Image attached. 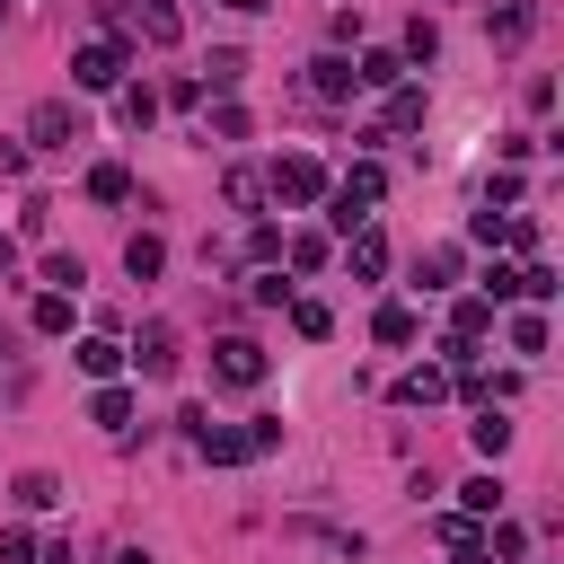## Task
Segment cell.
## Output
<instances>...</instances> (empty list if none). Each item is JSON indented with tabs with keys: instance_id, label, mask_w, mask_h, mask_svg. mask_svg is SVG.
I'll list each match as a JSON object with an SVG mask.
<instances>
[{
	"instance_id": "1",
	"label": "cell",
	"mask_w": 564,
	"mask_h": 564,
	"mask_svg": "<svg viewBox=\"0 0 564 564\" xmlns=\"http://www.w3.org/2000/svg\"><path fill=\"white\" fill-rule=\"evenodd\" d=\"M194 449H203V467H256V458L282 449V414H256V423H203Z\"/></svg>"
},
{
	"instance_id": "2",
	"label": "cell",
	"mask_w": 564,
	"mask_h": 564,
	"mask_svg": "<svg viewBox=\"0 0 564 564\" xmlns=\"http://www.w3.org/2000/svg\"><path fill=\"white\" fill-rule=\"evenodd\" d=\"M326 159H308V150H282L273 167H264V194L282 203V212H308V203H326Z\"/></svg>"
},
{
	"instance_id": "3",
	"label": "cell",
	"mask_w": 564,
	"mask_h": 564,
	"mask_svg": "<svg viewBox=\"0 0 564 564\" xmlns=\"http://www.w3.org/2000/svg\"><path fill=\"white\" fill-rule=\"evenodd\" d=\"M123 70H132V35H88L70 53V88H123Z\"/></svg>"
},
{
	"instance_id": "4",
	"label": "cell",
	"mask_w": 564,
	"mask_h": 564,
	"mask_svg": "<svg viewBox=\"0 0 564 564\" xmlns=\"http://www.w3.org/2000/svg\"><path fill=\"white\" fill-rule=\"evenodd\" d=\"M70 141H88V115L70 97H35L26 106V150H70Z\"/></svg>"
},
{
	"instance_id": "5",
	"label": "cell",
	"mask_w": 564,
	"mask_h": 564,
	"mask_svg": "<svg viewBox=\"0 0 564 564\" xmlns=\"http://www.w3.org/2000/svg\"><path fill=\"white\" fill-rule=\"evenodd\" d=\"M123 361H132L141 379H176V326H167V317H150V326L123 344Z\"/></svg>"
},
{
	"instance_id": "6",
	"label": "cell",
	"mask_w": 564,
	"mask_h": 564,
	"mask_svg": "<svg viewBox=\"0 0 564 564\" xmlns=\"http://www.w3.org/2000/svg\"><path fill=\"white\" fill-rule=\"evenodd\" d=\"M212 379H220V388H264V344L220 335V344H212Z\"/></svg>"
},
{
	"instance_id": "7",
	"label": "cell",
	"mask_w": 564,
	"mask_h": 564,
	"mask_svg": "<svg viewBox=\"0 0 564 564\" xmlns=\"http://www.w3.org/2000/svg\"><path fill=\"white\" fill-rule=\"evenodd\" d=\"M123 26H132L141 44H176V35H185V18H176V0H123Z\"/></svg>"
},
{
	"instance_id": "8",
	"label": "cell",
	"mask_w": 564,
	"mask_h": 564,
	"mask_svg": "<svg viewBox=\"0 0 564 564\" xmlns=\"http://www.w3.org/2000/svg\"><path fill=\"white\" fill-rule=\"evenodd\" d=\"M308 88H317L326 106H344V97H361V79H352V62H344V53H317V62H308Z\"/></svg>"
},
{
	"instance_id": "9",
	"label": "cell",
	"mask_w": 564,
	"mask_h": 564,
	"mask_svg": "<svg viewBox=\"0 0 564 564\" xmlns=\"http://www.w3.org/2000/svg\"><path fill=\"white\" fill-rule=\"evenodd\" d=\"M414 123H423V88H414V79H397V88H388V106H379V132H370V141L414 132Z\"/></svg>"
},
{
	"instance_id": "10",
	"label": "cell",
	"mask_w": 564,
	"mask_h": 564,
	"mask_svg": "<svg viewBox=\"0 0 564 564\" xmlns=\"http://www.w3.org/2000/svg\"><path fill=\"white\" fill-rule=\"evenodd\" d=\"M123 273H132V282H159V273H167V238H159V229H132V238H123Z\"/></svg>"
},
{
	"instance_id": "11",
	"label": "cell",
	"mask_w": 564,
	"mask_h": 564,
	"mask_svg": "<svg viewBox=\"0 0 564 564\" xmlns=\"http://www.w3.org/2000/svg\"><path fill=\"white\" fill-rule=\"evenodd\" d=\"M70 361H79L97 388H106V379H123V344H115V335H79V344H70Z\"/></svg>"
},
{
	"instance_id": "12",
	"label": "cell",
	"mask_w": 564,
	"mask_h": 564,
	"mask_svg": "<svg viewBox=\"0 0 564 564\" xmlns=\"http://www.w3.org/2000/svg\"><path fill=\"white\" fill-rule=\"evenodd\" d=\"M529 26H538V0H502V9L485 18V35H494L502 53H511V44H529Z\"/></svg>"
},
{
	"instance_id": "13",
	"label": "cell",
	"mask_w": 564,
	"mask_h": 564,
	"mask_svg": "<svg viewBox=\"0 0 564 564\" xmlns=\"http://www.w3.org/2000/svg\"><path fill=\"white\" fill-rule=\"evenodd\" d=\"M70 317H79L70 291H35V300H26V326H35V335H70Z\"/></svg>"
},
{
	"instance_id": "14",
	"label": "cell",
	"mask_w": 564,
	"mask_h": 564,
	"mask_svg": "<svg viewBox=\"0 0 564 564\" xmlns=\"http://www.w3.org/2000/svg\"><path fill=\"white\" fill-rule=\"evenodd\" d=\"M370 335H379V344H388V352H405V344H414V335H423V317H414V308H405V300H379V317H370Z\"/></svg>"
},
{
	"instance_id": "15",
	"label": "cell",
	"mask_w": 564,
	"mask_h": 564,
	"mask_svg": "<svg viewBox=\"0 0 564 564\" xmlns=\"http://www.w3.org/2000/svg\"><path fill=\"white\" fill-rule=\"evenodd\" d=\"M441 397H449V370H441V361H414V370L397 379V405H441Z\"/></svg>"
},
{
	"instance_id": "16",
	"label": "cell",
	"mask_w": 564,
	"mask_h": 564,
	"mask_svg": "<svg viewBox=\"0 0 564 564\" xmlns=\"http://www.w3.org/2000/svg\"><path fill=\"white\" fill-rule=\"evenodd\" d=\"M88 423H97V432H132V388H115V379H106V388L88 397Z\"/></svg>"
},
{
	"instance_id": "17",
	"label": "cell",
	"mask_w": 564,
	"mask_h": 564,
	"mask_svg": "<svg viewBox=\"0 0 564 564\" xmlns=\"http://www.w3.org/2000/svg\"><path fill=\"white\" fill-rule=\"evenodd\" d=\"M467 441H476V458H502V449H511V414H502V405H476Z\"/></svg>"
},
{
	"instance_id": "18",
	"label": "cell",
	"mask_w": 564,
	"mask_h": 564,
	"mask_svg": "<svg viewBox=\"0 0 564 564\" xmlns=\"http://www.w3.org/2000/svg\"><path fill=\"white\" fill-rule=\"evenodd\" d=\"M88 203H132V167L123 159H97L88 167Z\"/></svg>"
},
{
	"instance_id": "19",
	"label": "cell",
	"mask_w": 564,
	"mask_h": 564,
	"mask_svg": "<svg viewBox=\"0 0 564 564\" xmlns=\"http://www.w3.org/2000/svg\"><path fill=\"white\" fill-rule=\"evenodd\" d=\"M485 326H494V300H476V291H467V300L449 308V344H485Z\"/></svg>"
},
{
	"instance_id": "20",
	"label": "cell",
	"mask_w": 564,
	"mask_h": 564,
	"mask_svg": "<svg viewBox=\"0 0 564 564\" xmlns=\"http://www.w3.org/2000/svg\"><path fill=\"white\" fill-rule=\"evenodd\" d=\"M115 115H123V132H150L159 123V88H115Z\"/></svg>"
},
{
	"instance_id": "21",
	"label": "cell",
	"mask_w": 564,
	"mask_h": 564,
	"mask_svg": "<svg viewBox=\"0 0 564 564\" xmlns=\"http://www.w3.org/2000/svg\"><path fill=\"white\" fill-rule=\"evenodd\" d=\"M326 256H335V247H326L317 229H291V238H282V264H291V273H317Z\"/></svg>"
},
{
	"instance_id": "22",
	"label": "cell",
	"mask_w": 564,
	"mask_h": 564,
	"mask_svg": "<svg viewBox=\"0 0 564 564\" xmlns=\"http://www.w3.org/2000/svg\"><path fill=\"white\" fill-rule=\"evenodd\" d=\"M352 273H361V282H379V273H388V238H379V220H370V229H352Z\"/></svg>"
},
{
	"instance_id": "23",
	"label": "cell",
	"mask_w": 564,
	"mask_h": 564,
	"mask_svg": "<svg viewBox=\"0 0 564 564\" xmlns=\"http://www.w3.org/2000/svg\"><path fill=\"white\" fill-rule=\"evenodd\" d=\"M458 282V247H423V264H414V291H449Z\"/></svg>"
},
{
	"instance_id": "24",
	"label": "cell",
	"mask_w": 564,
	"mask_h": 564,
	"mask_svg": "<svg viewBox=\"0 0 564 564\" xmlns=\"http://www.w3.org/2000/svg\"><path fill=\"white\" fill-rule=\"evenodd\" d=\"M458 511H467V520H494V511H502V476H467V485H458Z\"/></svg>"
},
{
	"instance_id": "25",
	"label": "cell",
	"mask_w": 564,
	"mask_h": 564,
	"mask_svg": "<svg viewBox=\"0 0 564 564\" xmlns=\"http://www.w3.org/2000/svg\"><path fill=\"white\" fill-rule=\"evenodd\" d=\"M352 79H361V88H379V97H388V88H397V79H405V62H397V53H361V62H352Z\"/></svg>"
},
{
	"instance_id": "26",
	"label": "cell",
	"mask_w": 564,
	"mask_h": 564,
	"mask_svg": "<svg viewBox=\"0 0 564 564\" xmlns=\"http://www.w3.org/2000/svg\"><path fill=\"white\" fill-rule=\"evenodd\" d=\"M291 335L326 344V335H335V308H326V300H291Z\"/></svg>"
},
{
	"instance_id": "27",
	"label": "cell",
	"mask_w": 564,
	"mask_h": 564,
	"mask_svg": "<svg viewBox=\"0 0 564 564\" xmlns=\"http://www.w3.org/2000/svg\"><path fill=\"white\" fill-rule=\"evenodd\" d=\"M9 494H18V511H53V502H62V485H53L44 467H26V476H18Z\"/></svg>"
},
{
	"instance_id": "28",
	"label": "cell",
	"mask_w": 564,
	"mask_h": 564,
	"mask_svg": "<svg viewBox=\"0 0 564 564\" xmlns=\"http://www.w3.org/2000/svg\"><path fill=\"white\" fill-rule=\"evenodd\" d=\"M0 564H44V538H35L26 520H9V529H0Z\"/></svg>"
},
{
	"instance_id": "29",
	"label": "cell",
	"mask_w": 564,
	"mask_h": 564,
	"mask_svg": "<svg viewBox=\"0 0 564 564\" xmlns=\"http://www.w3.org/2000/svg\"><path fill=\"white\" fill-rule=\"evenodd\" d=\"M511 352H546V308H520L511 317Z\"/></svg>"
},
{
	"instance_id": "30",
	"label": "cell",
	"mask_w": 564,
	"mask_h": 564,
	"mask_svg": "<svg viewBox=\"0 0 564 564\" xmlns=\"http://www.w3.org/2000/svg\"><path fill=\"white\" fill-rule=\"evenodd\" d=\"M520 546H529V529H520V520H494V529H485V555H494V564H511Z\"/></svg>"
},
{
	"instance_id": "31",
	"label": "cell",
	"mask_w": 564,
	"mask_h": 564,
	"mask_svg": "<svg viewBox=\"0 0 564 564\" xmlns=\"http://www.w3.org/2000/svg\"><path fill=\"white\" fill-rule=\"evenodd\" d=\"M432 53H441V26H432V18H414V26H405V53H397V62H432Z\"/></svg>"
},
{
	"instance_id": "32",
	"label": "cell",
	"mask_w": 564,
	"mask_h": 564,
	"mask_svg": "<svg viewBox=\"0 0 564 564\" xmlns=\"http://www.w3.org/2000/svg\"><path fill=\"white\" fill-rule=\"evenodd\" d=\"M247 256H256V273H264V264H282V229H273V220H256V229H247Z\"/></svg>"
},
{
	"instance_id": "33",
	"label": "cell",
	"mask_w": 564,
	"mask_h": 564,
	"mask_svg": "<svg viewBox=\"0 0 564 564\" xmlns=\"http://www.w3.org/2000/svg\"><path fill=\"white\" fill-rule=\"evenodd\" d=\"M44 282H53V291H70V300H79V282H88V273H79V256H62V247H53V256H44Z\"/></svg>"
},
{
	"instance_id": "34",
	"label": "cell",
	"mask_w": 564,
	"mask_h": 564,
	"mask_svg": "<svg viewBox=\"0 0 564 564\" xmlns=\"http://www.w3.org/2000/svg\"><path fill=\"white\" fill-rule=\"evenodd\" d=\"M520 300L546 308V300H555V264H520Z\"/></svg>"
},
{
	"instance_id": "35",
	"label": "cell",
	"mask_w": 564,
	"mask_h": 564,
	"mask_svg": "<svg viewBox=\"0 0 564 564\" xmlns=\"http://www.w3.org/2000/svg\"><path fill=\"white\" fill-rule=\"evenodd\" d=\"M432 529H441V538H449V546H485V520H467V511H441V520H432Z\"/></svg>"
},
{
	"instance_id": "36",
	"label": "cell",
	"mask_w": 564,
	"mask_h": 564,
	"mask_svg": "<svg viewBox=\"0 0 564 564\" xmlns=\"http://www.w3.org/2000/svg\"><path fill=\"white\" fill-rule=\"evenodd\" d=\"M212 132H220V141H247V106L220 97V106H212Z\"/></svg>"
},
{
	"instance_id": "37",
	"label": "cell",
	"mask_w": 564,
	"mask_h": 564,
	"mask_svg": "<svg viewBox=\"0 0 564 564\" xmlns=\"http://www.w3.org/2000/svg\"><path fill=\"white\" fill-rule=\"evenodd\" d=\"M229 203L256 212V203H264V176H256V167H229Z\"/></svg>"
},
{
	"instance_id": "38",
	"label": "cell",
	"mask_w": 564,
	"mask_h": 564,
	"mask_svg": "<svg viewBox=\"0 0 564 564\" xmlns=\"http://www.w3.org/2000/svg\"><path fill=\"white\" fill-rule=\"evenodd\" d=\"M238 79H247V53H212V88H220V97H229V88H238Z\"/></svg>"
},
{
	"instance_id": "39",
	"label": "cell",
	"mask_w": 564,
	"mask_h": 564,
	"mask_svg": "<svg viewBox=\"0 0 564 564\" xmlns=\"http://www.w3.org/2000/svg\"><path fill=\"white\" fill-rule=\"evenodd\" d=\"M502 229H511V220H502V212H485V203H476V220H467V238H476V247H502Z\"/></svg>"
},
{
	"instance_id": "40",
	"label": "cell",
	"mask_w": 564,
	"mask_h": 564,
	"mask_svg": "<svg viewBox=\"0 0 564 564\" xmlns=\"http://www.w3.org/2000/svg\"><path fill=\"white\" fill-rule=\"evenodd\" d=\"M476 300H520V273H511V264H485V291H476Z\"/></svg>"
},
{
	"instance_id": "41",
	"label": "cell",
	"mask_w": 564,
	"mask_h": 564,
	"mask_svg": "<svg viewBox=\"0 0 564 564\" xmlns=\"http://www.w3.org/2000/svg\"><path fill=\"white\" fill-rule=\"evenodd\" d=\"M256 300H264V308H291V282H282V264H264V273H256Z\"/></svg>"
},
{
	"instance_id": "42",
	"label": "cell",
	"mask_w": 564,
	"mask_h": 564,
	"mask_svg": "<svg viewBox=\"0 0 564 564\" xmlns=\"http://www.w3.org/2000/svg\"><path fill=\"white\" fill-rule=\"evenodd\" d=\"M0 176H26V141H0Z\"/></svg>"
},
{
	"instance_id": "43",
	"label": "cell",
	"mask_w": 564,
	"mask_h": 564,
	"mask_svg": "<svg viewBox=\"0 0 564 564\" xmlns=\"http://www.w3.org/2000/svg\"><path fill=\"white\" fill-rule=\"evenodd\" d=\"M449 564H494V555L485 546H449Z\"/></svg>"
},
{
	"instance_id": "44",
	"label": "cell",
	"mask_w": 564,
	"mask_h": 564,
	"mask_svg": "<svg viewBox=\"0 0 564 564\" xmlns=\"http://www.w3.org/2000/svg\"><path fill=\"white\" fill-rule=\"evenodd\" d=\"M115 564H159V555H150V546H123V555H115Z\"/></svg>"
},
{
	"instance_id": "45",
	"label": "cell",
	"mask_w": 564,
	"mask_h": 564,
	"mask_svg": "<svg viewBox=\"0 0 564 564\" xmlns=\"http://www.w3.org/2000/svg\"><path fill=\"white\" fill-rule=\"evenodd\" d=\"M220 9H238V18H256V9H264V0H220Z\"/></svg>"
},
{
	"instance_id": "46",
	"label": "cell",
	"mask_w": 564,
	"mask_h": 564,
	"mask_svg": "<svg viewBox=\"0 0 564 564\" xmlns=\"http://www.w3.org/2000/svg\"><path fill=\"white\" fill-rule=\"evenodd\" d=\"M0 9H9V0H0Z\"/></svg>"
}]
</instances>
